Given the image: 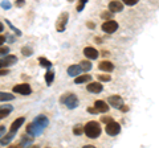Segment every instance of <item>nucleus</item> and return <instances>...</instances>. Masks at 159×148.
Returning <instances> with one entry per match:
<instances>
[{
  "instance_id": "f257e3e1",
  "label": "nucleus",
  "mask_w": 159,
  "mask_h": 148,
  "mask_svg": "<svg viewBox=\"0 0 159 148\" xmlns=\"http://www.w3.org/2000/svg\"><path fill=\"white\" fill-rule=\"evenodd\" d=\"M49 124V120L48 118L44 115V114H40L33 119L32 123L27 124V130H25V134H28L29 136H39L43 134V131L47 128V126Z\"/></svg>"
},
{
  "instance_id": "f03ea898",
  "label": "nucleus",
  "mask_w": 159,
  "mask_h": 148,
  "mask_svg": "<svg viewBox=\"0 0 159 148\" xmlns=\"http://www.w3.org/2000/svg\"><path fill=\"white\" fill-rule=\"evenodd\" d=\"M102 128L99 126V123L96 120H90L85 124V135L90 139H97V137L101 135Z\"/></svg>"
},
{
  "instance_id": "7ed1b4c3",
  "label": "nucleus",
  "mask_w": 159,
  "mask_h": 148,
  "mask_svg": "<svg viewBox=\"0 0 159 148\" xmlns=\"http://www.w3.org/2000/svg\"><path fill=\"white\" fill-rule=\"evenodd\" d=\"M60 102L62 105H65L69 110H73V108H76L78 106V98L73 93H65V94L60 98Z\"/></svg>"
},
{
  "instance_id": "20e7f679",
  "label": "nucleus",
  "mask_w": 159,
  "mask_h": 148,
  "mask_svg": "<svg viewBox=\"0 0 159 148\" xmlns=\"http://www.w3.org/2000/svg\"><path fill=\"white\" fill-rule=\"evenodd\" d=\"M68 20H69V13L68 12H62L61 15H60L58 19H57V21H56V29H57V32L62 33L64 31H65Z\"/></svg>"
},
{
  "instance_id": "39448f33",
  "label": "nucleus",
  "mask_w": 159,
  "mask_h": 148,
  "mask_svg": "<svg viewBox=\"0 0 159 148\" xmlns=\"http://www.w3.org/2000/svg\"><path fill=\"white\" fill-rule=\"evenodd\" d=\"M12 91L16 93V94H21V95L32 94V89H31V86H29V83H19V85L13 86Z\"/></svg>"
},
{
  "instance_id": "423d86ee",
  "label": "nucleus",
  "mask_w": 159,
  "mask_h": 148,
  "mask_svg": "<svg viewBox=\"0 0 159 148\" xmlns=\"http://www.w3.org/2000/svg\"><path fill=\"white\" fill-rule=\"evenodd\" d=\"M105 131H106V134L109 136H116V135H118L119 132H121V124L117 123V122H114V120H111L110 123H107L106 124Z\"/></svg>"
},
{
  "instance_id": "0eeeda50",
  "label": "nucleus",
  "mask_w": 159,
  "mask_h": 148,
  "mask_svg": "<svg viewBox=\"0 0 159 148\" xmlns=\"http://www.w3.org/2000/svg\"><path fill=\"white\" fill-rule=\"evenodd\" d=\"M102 31L105 32V33H109V34L117 32V31H118V23L114 21V20H107V21H105V23L102 24Z\"/></svg>"
},
{
  "instance_id": "6e6552de",
  "label": "nucleus",
  "mask_w": 159,
  "mask_h": 148,
  "mask_svg": "<svg viewBox=\"0 0 159 148\" xmlns=\"http://www.w3.org/2000/svg\"><path fill=\"white\" fill-rule=\"evenodd\" d=\"M107 103L111 105V107L114 108H121L123 106V99H122V97L116 94V95H110L107 98Z\"/></svg>"
},
{
  "instance_id": "1a4fd4ad",
  "label": "nucleus",
  "mask_w": 159,
  "mask_h": 148,
  "mask_svg": "<svg viewBox=\"0 0 159 148\" xmlns=\"http://www.w3.org/2000/svg\"><path fill=\"white\" fill-rule=\"evenodd\" d=\"M86 90L89 93H93V94H98L103 90V85L101 82H89L86 85Z\"/></svg>"
},
{
  "instance_id": "9d476101",
  "label": "nucleus",
  "mask_w": 159,
  "mask_h": 148,
  "mask_svg": "<svg viewBox=\"0 0 159 148\" xmlns=\"http://www.w3.org/2000/svg\"><path fill=\"white\" fill-rule=\"evenodd\" d=\"M84 54H85V57L88 58V60H97L98 58V50L96 48L93 46H86L85 49H84Z\"/></svg>"
},
{
  "instance_id": "9b49d317",
  "label": "nucleus",
  "mask_w": 159,
  "mask_h": 148,
  "mask_svg": "<svg viewBox=\"0 0 159 148\" xmlns=\"http://www.w3.org/2000/svg\"><path fill=\"white\" fill-rule=\"evenodd\" d=\"M16 62H17V57L13 56V54H8V56L2 58V63H0V65H2V67H4V66H12Z\"/></svg>"
},
{
  "instance_id": "f8f14e48",
  "label": "nucleus",
  "mask_w": 159,
  "mask_h": 148,
  "mask_svg": "<svg viewBox=\"0 0 159 148\" xmlns=\"http://www.w3.org/2000/svg\"><path fill=\"white\" fill-rule=\"evenodd\" d=\"M98 69H99V70H102V72L110 73V72L114 70V65H113V62L105 60V61H101L98 63Z\"/></svg>"
},
{
  "instance_id": "ddd939ff",
  "label": "nucleus",
  "mask_w": 159,
  "mask_h": 148,
  "mask_svg": "<svg viewBox=\"0 0 159 148\" xmlns=\"http://www.w3.org/2000/svg\"><path fill=\"white\" fill-rule=\"evenodd\" d=\"M109 9H110L111 12L114 13H117V12H121L122 9H123V4L119 2V0H113V2L109 3Z\"/></svg>"
},
{
  "instance_id": "4468645a",
  "label": "nucleus",
  "mask_w": 159,
  "mask_h": 148,
  "mask_svg": "<svg viewBox=\"0 0 159 148\" xmlns=\"http://www.w3.org/2000/svg\"><path fill=\"white\" fill-rule=\"evenodd\" d=\"M24 122H25V119L21 116V118H17V119H15L12 122V124H11V128H9V131L13 132V134H16V132L19 131V128L21 127L24 124Z\"/></svg>"
},
{
  "instance_id": "2eb2a0df",
  "label": "nucleus",
  "mask_w": 159,
  "mask_h": 148,
  "mask_svg": "<svg viewBox=\"0 0 159 148\" xmlns=\"http://www.w3.org/2000/svg\"><path fill=\"white\" fill-rule=\"evenodd\" d=\"M81 72H84V70H82V67L80 65H72V66L68 67L69 77H78L80 74H81Z\"/></svg>"
},
{
  "instance_id": "dca6fc26",
  "label": "nucleus",
  "mask_w": 159,
  "mask_h": 148,
  "mask_svg": "<svg viewBox=\"0 0 159 148\" xmlns=\"http://www.w3.org/2000/svg\"><path fill=\"white\" fill-rule=\"evenodd\" d=\"M94 106L97 107V110L99 112H107L109 111V105L105 102V101H101V99H98L94 102Z\"/></svg>"
},
{
  "instance_id": "f3484780",
  "label": "nucleus",
  "mask_w": 159,
  "mask_h": 148,
  "mask_svg": "<svg viewBox=\"0 0 159 148\" xmlns=\"http://www.w3.org/2000/svg\"><path fill=\"white\" fill-rule=\"evenodd\" d=\"M92 81V77L89 76V74H80L78 77H76V80H74V83L76 85H81V83H89Z\"/></svg>"
},
{
  "instance_id": "a211bd4d",
  "label": "nucleus",
  "mask_w": 159,
  "mask_h": 148,
  "mask_svg": "<svg viewBox=\"0 0 159 148\" xmlns=\"http://www.w3.org/2000/svg\"><path fill=\"white\" fill-rule=\"evenodd\" d=\"M12 110H13L12 106H9V105H3V106H2V110H0V119H4V118H7L9 114H11Z\"/></svg>"
},
{
  "instance_id": "6ab92c4d",
  "label": "nucleus",
  "mask_w": 159,
  "mask_h": 148,
  "mask_svg": "<svg viewBox=\"0 0 159 148\" xmlns=\"http://www.w3.org/2000/svg\"><path fill=\"white\" fill-rule=\"evenodd\" d=\"M27 135H28V134H25V135L21 136V140H20V143L17 144L19 147H21V146H31L32 143H33V136L27 137Z\"/></svg>"
},
{
  "instance_id": "aec40b11",
  "label": "nucleus",
  "mask_w": 159,
  "mask_h": 148,
  "mask_svg": "<svg viewBox=\"0 0 159 148\" xmlns=\"http://www.w3.org/2000/svg\"><path fill=\"white\" fill-rule=\"evenodd\" d=\"M13 135H15L13 132L9 131V134H8V135H4V136H2V140H0V144H2V147H4L6 144H8V143L13 139Z\"/></svg>"
},
{
  "instance_id": "412c9836",
  "label": "nucleus",
  "mask_w": 159,
  "mask_h": 148,
  "mask_svg": "<svg viewBox=\"0 0 159 148\" xmlns=\"http://www.w3.org/2000/svg\"><path fill=\"white\" fill-rule=\"evenodd\" d=\"M13 99H15V95H13V94H9V93H4V91L0 93V101H2L3 103H4V102H8V101H13Z\"/></svg>"
},
{
  "instance_id": "4be33fe9",
  "label": "nucleus",
  "mask_w": 159,
  "mask_h": 148,
  "mask_svg": "<svg viewBox=\"0 0 159 148\" xmlns=\"http://www.w3.org/2000/svg\"><path fill=\"white\" fill-rule=\"evenodd\" d=\"M45 82H47V85L48 86H51L52 83H53V80H54V72L53 70H48L47 73H45Z\"/></svg>"
},
{
  "instance_id": "5701e85b",
  "label": "nucleus",
  "mask_w": 159,
  "mask_h": 148,
  "mask_svg": "<svg viewBox=\"0 0 159 148\" xmlns=\"http://www.w3.org/2000/svg\"><path fill=\"white\" fill-rule=\"evenodd\" d=\"M73 134L77 135V136H80L81 134H85V126H82V124H76V126L73 127Z\"/></svg>"
},
{
  "instance_id": "b1692460",
  "label": "nucleus",
  "mask_w": 159,
  "mask_h": 148,
  "mask_svg": "<svg viewBox=\"0 0 159 148\" xmlns=\"http://www.w3.org/2000/svg\"><path fill=\"white\" fill-rule=\"evenodd\" d=\"M39 62H40V65H41L43 67H45V69H51L52 67V62L49 61L48 58H45V57H40Z\"/></svg>"
},
{
  "instance_id": "393cba45",
  "label": "nucleus",
  "mask_w": 159,
  "mask_h": 148,
  "mask_svg": "<svg viewBox=\"0 0 159 148\" xmlns=\"http://www.w3.org/2000/svg\"><path fill=\"white\" fill-rule=\"evenodd\" d=\"M80 66L82 67V70L84 72H89L92 69V62L90 61H88V60H84V61H80Z\"/></svg>"
},
{
  "instance_id": "a878e982",
  "label": "nucleus",
  "mask_w": 159,
  "mask_h": 148,
  "mask_svg": "<svg viewBox=\"0 0 159 148\" xmlns=\"http://www.w3.org/2000/svg\"><path fill=\"white\" fill-rule=\"evenodd\" d=\"M21 54L24 57H31L32 54H33V50L29 46H23L21 48Z\"/></svg>"
},
{
  "instance_id": "bb28decb",
  "label": "nucleus",
  "mask_w": 159,
  "mask_h": 148,
  "mask_svg": "<svg viewBox=\"0 0 159 148\" xmlns=\"http://www.w3.org/2000/svg\"><path fill=\"white\" fill-rule=\"evenodd\" d=\"M113 13H114V12H111L110 9H107V11H105V12L101 13V19H103V20H111Z\"/></svg>"
},
{
  "instance_id": "cd10ccee",
  "label": "nucleus",
  "mask_w": 159,
  "mask_h": 148,
  "mask_svg": "<svg viewBox=\"0 0 159 148\" xmlns=\"http://www.w3.org/2000/svg\"><path fill=\"white\" fill-rule=\"evenodd\" d=\"M98 80L101 82H109L111 80V77L109 74H98Z\"/></svg>"
},
{
  "instance_id": "c85d7f7f",
  "label": "nucleus",
  "mask_w": 159,
  "mask_h": 148,
  "mask_svg": "<svg viewBox=\"0 0 159 148\" xmlns=\"http://www.w3.org/2000/svg\"><path fill=\"white\" fill-rule=\"evenodd\" d=\"M6 23L8 24V27H9V28H11V29H12V31H13L15 33H16V36H19V37H20V36H21V32H20V31H19V29H17V28H15V27L12 25V23H11V21H9V20H7V19H6Z\"/></svg>"
},
{
  "instance_id": "c756f323",
  "label": "nucleus",
  "mask_w": 159,
  "mask_h": 148,
  "mask_svg": "<svg viewBox=\"0 0 159 148\" xmlns=\"http://www.w3.org/2000/svg\"><path fill=\"white\" fill-rule=\"evenodd\" d=\"M88 3V0H80V3H78V6H77V11L78 12H81L84 7H85V4Z\"/></svg>"
},
{
  "instance_id": "7c9ffc66",
  "label": "nucleus",
  "mask_w": 159,
  "mask_h": 148,
  "mask_svg": "<svg viewBox=\"0 0 159 148\" xmlns=\"http://www.w3.org/2000/svg\"><path fill=\"white\" fill-rule=\"evenodd\" d=\"M2 8L3 9H9L11 8V3H9L8 0H3L2 2Z\"/></svg>"
},
{
  "instance_id": "2f4dec72",
  "label": "nucleus",
  "mask_w": 159,
  "mask_h": 148,
  "mask_svg": "<svg viewBox=\"0 0 159 148\" xmlns=\"http://www.w3.org/2000/svg\"><path fill=\"white\" fill-rule=\"evenodd\" d=\"M139 2V0H123V3L126 4V6H130V7H133V6H135V4Z\"/></svg>"
},
{
  "instance_id": "473e14b6",
  "label": "nucleus",
  "mask_w": 159,
  "mask_h": 148,
  "mask_svg": "<svg viewBox=\"0 0 159 148\" xmlns=\"http://www.w3.org/2000/svg\"><path fill=\"white\" fill-rule=\"evenodd\" d=\"M86 111L88 112H90V114H99V111L97 110V107L94 106V107H88L86 108Z\"/></svg>"
},
{
  "instance_id": "72a5a7b5",
  "label": "nucleus",
  "mask_w": 159,
  "mask_h": 148,
  "mask_svg": "<svg viewBox=\"0 0 159 148\" xmlns=\"http://www.w3.org/2000/svg\"><path fill=\"white\" fill-rule=\"evenodd\" d=\"M9 52V48L8 46H4L2 45V49H0V53H2V57H4V54H7Z\"/></svg>"
},
{
  "instance_id": "f704fd0d",
  "label": "nucleus",
  "mask_w": 159,
  "mask_h": 148,
  "mask_svg": "<svg viewBox=\"0 0 159 148\" xmlns=\"http://www.w3.org/2000/svg\"><path fill=\"white\" fill-rule=\"evenodd\" d=\"M101 120H102L103 123H106V124H107V123H110V122L113 120V118H111V116H103Z\"/></svg>"
},
{
  "instance_id": "c9c22d12",
  "label": "nucleus",
  "mask_w": 159,
  "mask_h": 148,
  "mask_svg": "<svg viewBox=\"0 0 159 148\" xmlns=\"http://www.w3.org/2000/svg\"><path fill=\"white\" fill-rule=\"evenodd\" d=\"M24 3H25V0H16V7H23L24 6Z\"/></svg>"
},
{
  "instance_id": "e433bc0d",
  "label": "nucleus",
  "mask_w": 159,
  "mask_h": 148,
  "mask_svg": "<svg viewBox=\"0 0 159 148\" xmlns=\"http://www.w3.org/2000/svg\"><path fill=\"white\" fill-rule=\"evenodd\" d=\"M8 73H9L8 69H4V67H2V70H0V76H7Z\"/></svg>"
},
{
  "instance_id": "4c0bfd02",
  "label": "nucleus",
  "mask_w": 159,
  "mask_h": 148,
  "mask_svg": "<svg viewBox=\"0 0 159 148\" xmlns=\"http://www.w3.org/2000/svg\"><path fill=\"white\" fill-rule=\"evenodd\" d=\"M119 110H121V111H123V112H126V111L129 110V107H127V106H125V105H123V106H122L121 108H119Z\"/></svg>"
},
{
  "instance_id": "58836bf2",
  "label": "nucleus",
  "mask_w": 159,
  "mask_h": 148,
  "mask_svg": "<svg viewBox=\"0 0 159 148\" xmlns=\"http://www.w3.org/2000/svg\"><path fill=\"white\" fill-rule=\"evenodd\" d=\"M0 130H2V136H4V135H6V127H4V126H2V127H0Z\"/></svg>"
},
{
  "instance_id": "ea45409f",
  "label": "nucleus",
  "mask_w": 159,
  "mask_h": 148,
  "mask_svg": "<svg viewBox=\"0 0 159 148\" xmlns=\"http://www.w3.org/2000/svg\"><path fill=\"white\" fill-rule=\"evenodd\" d=\"M86 25H88V28H92V29H93L94 27H96V25H94V23H88Z\"/></svg>"
},
{
  "instance_id": "a19ab883",
  "label": "nucleus",
  "mask_w": 159,
  "mask_h": 148,
  "mask_svg": "<svg viewBox=\"0 0 159 148\" xmlns=\"http://www.w3.org/2000/svg\"><path fill=\"white\" fill-rule=\"evenodd\" d=\"M0 40H2L0 42H2V45H3V44H4V41H6V37H4V34H2V37H0Z\"/></svg>"
},
{
  "instance_id": "79ce46f5",
  "label": "nucleus",
  "mask_w": 159,
  "mask_h": 148,
  "mask_svg": "<svg viewBox=\"0 0 159 148\" xmlns=\"http://www.w3.org/2000/svg\"><path fill=\"white\" fill-rule=\"evenodd\" d=\"M96 42L101 44V42H102V38H99V37H96Z\"/></svg>"
},
{
  "instance_id": "37998d69",
  "label": "nucleus",
  "mask_w": 159,
  "mask_h": 148,
  "mask_svg": "<svg viewBox=\"0 0 159 148\" xmlns=\"http://www.w3.org/2000/svg\"><path fill=\"white\" fill-rule=\"evenodd\" d=\"M8 40H9V42H13V40H15V38H13L12 36H8Z\"/></svg>"
},
{
  "instance_id": "c03bdc74",
  "label": "nucleus",
  "mask_w": 159,
  "mask_h": 148,
  "mask_svg": "<svg viewBox=\"0 0 159 148\" xmlns=\"http://www.w3.org/2000/svg\"><path fill=\"white\" fill-rule=\"evenodd\" d=\"M0 31H2V32L4 31V25H3V23H2V24H0Z\"/></svg>"
},
{
  "instance_id": "a18cd8bd",
  "label": "nucleus",
  "mask_w": 159,
  "mask_h": 148,
  "mask_svg": "<svg viewBox=\"0 0 159 148\" xmlns=\"http://www.w3.org/2000/svg\"><path fill=\"white\" fill-rule=\"evenodd\" d=\"M84 148H96L94 146H84Z\"/></svg>"
}]
</instances>
